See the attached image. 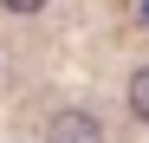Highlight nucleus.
<instances>
[{
  "label": "nucleus",
  "instance_id": "nucleus-1",
  "mask_svg": "<svg viewBox=\"0 0 149 143\" xmlns=\"http://www.w3.org/2000/svg\"><path fill=\"white\" fill-rule=\"evenodd\" d=\"M45 143H104V124L91 111H58L52 130H45Z\"/></svg>",
  "mask_w": 149,
  "mask_h": 143
},
{
  "label": "nucleus",
  "instance_id": "nucleus-3",
  "mask_svg": "<svg viewBox=\"0 0 149 143\" xmlns=\"http://www.w3.org/2000/svg\"><path fill=\"white\" fill-rule=\"evenodd\" d=\"M0 7H7V13H39L45 0H0Z\"/></svg>",
  "mask_w": 149,
  "mask_h": 143
},
{
  "label": "nucleus",
  "instance_id": "nucleus-2",
  "mask_svg": "<svg viewBox=\"0 0 149 143\" xmlns=\"http://www.w3.org/2000/svg\"><path fill=\"white\" fill-rule=\"evenodd\" d=\"M130 111H136L143 124H149V65L136 72V78H130Z\"/></svg>",
  "mask_w": 149,
  "mask_h": 143
}]
</instances>
